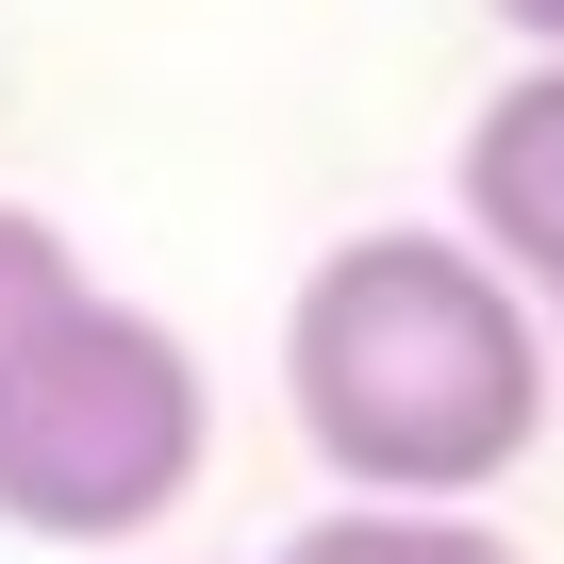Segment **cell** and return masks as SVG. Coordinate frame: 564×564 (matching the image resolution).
<instances>
[{
  "mask_svg": "<svg viewBox=\"0 0 564 564\" xmlns=\"http://www.w3.org/2000/svg\"><path fill=\"white\" fill-rule=\"evenodd\" d=\"M199 465H216V382L150 300L67 282L51 316L0 333V531L117 547V531H166Z\"/></svg>",
  "mask_w": 564,
  "mask_h": 564,
  "instance_id": "cell-2",
  "label": "cell"
},
{
  "mask_svg": "<svg viewBox=\"0 0 564 564\" xmlns=\"http://www.w3.org/2000/svg\"><path fill=\"white\" fill-rule=\"evenodd\" d=\"M265 564H514V531L432 514V498H349V514H316V531H282Z\"/></svg>",
  "mask_w": 564,
  "mask_h": 564,
  "instance_id": "cell-4",
  "label": "cell"
},
{
  "mask_svg": "<svg viewBox=\"0 0 564 564\" xmlns=\"http://www.w3.org/2000/svg\"><path fill=\"white\" fill-rule=\"evenodd\" d=\"M465 249L514 282L531 316H564V51H531L481 117H465Z\"/></svg>",
  "mask_w": 564,
  "mask_h": 564,
  "instance_id": "cell-3",
  "label": "cell"
},
{
  "mask_svg": "<svg viewBox=\"0 0 564 564\" xmlns=\"http://www.w3.org/2000/svg\"><path fill=\"white\" fill-rule=\"evenodd\" d=\"M547 349H564V316H547Z\"/></svg>",
  "mask_w": 564,
  "mask_h": 564,
  "instance_id": "cell-7",
  "label": "cell"
},
{
  "mask_svg": "<svg viewBox=\"0 0 564 564\" xmlns=\"http://www.w3.org/2000/svg\"><path fill=\"white\" fill-rule=\"evenodd\" d=\"M67 282H84V249H67L34 199H0V333H18V316H51Z\"/></svg>",
  "mask_w": 564,
  "mask_h": 564,
  "instance_id": "cell-5",
  "label": "cell"
},
{
  "mask_svg": "<svg viewBox=\"0 0 564 564\" xmlns=\"http://www.w3.org/2000/svg\"><path fill=\"white\" fill-rule=\"evenodd\" d=\"M282 399L349 498L481 514L547 448L564 349L465 232H349V249H316L300 316H282Z\"/></svg>",
  "mask_w": 564,
  "mask_h": 564,
  "instance_id": "cell-1",
  "label": "cell"
},
{
  "mask_svg": "<svg viewBox=\"0 0 564 564\" xmlns=\"http://www.w3.org/2000/svg\"><path fill=\"white\" fill-rule=\"evenodd\" d=\"M498 34H531V51H564V0H498Z\"/></svg>",
  "mask_w": 564,
  "mask_h": 564,
  "instance_id": "cell-6",
  "label": "cell"
}]
</instances>
